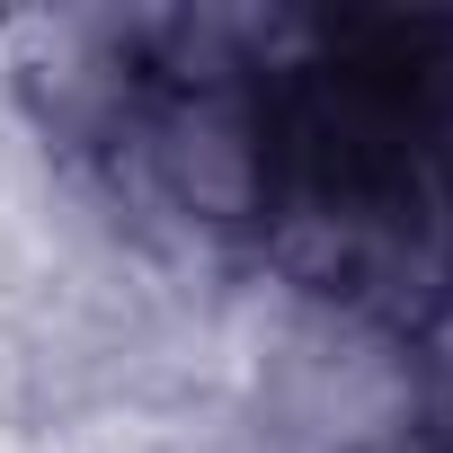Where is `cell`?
Here are the masks:
<instances>
[{
  "label": "cell",
  "instance_id": "cell-1",
  "mask_svg": "<svg viewBox=\"0 0 453 453\" xmlns=\"http://www.w3.org/2000/svg\"><path fill=\"white\" fill-rule=\"evenodd\" d=\"M426 453H453V373L435 382V409H426Z\"/></svg>",
  "mask_w": 453,
  "mask_h": 453
}]
</instances>
